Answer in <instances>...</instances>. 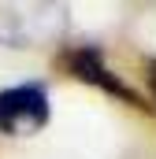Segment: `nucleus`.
<instances>
[{
	"instance_id": "1",
	"label": "nucleus",
	"mask_w": 156,
	"mask_h": 159,
	"mask_svg": "<svg viewBox=\"0 0 156 159\" xmlns=\"http://www.w3.org/2000/svg\"><path fill=\"white\" fill-rule=\"evenodd\" d=\"M60 67H63L71 78L85 81V85H93V89H100V93L115 96V100H123L126 107L149 111L145 96H141L130 81L123 78V74H115V70L104 63V56H100V48H97V44H67V48L60 52Z\"/></svg>"
},
{
	"instance_id": "2",
	"label": "nucleus",
	"mask_w": 156,
	"mask_h": 159,
	"mask_svg": "<svg viewBox=\"0 0 156 159\" xmlns=\"http://www.w3.org/2000/svg\"><path fill=\"white\" fill-rule=\"evenodd\" d=\"M48 119H52V111H48V89L41 81L0 89V133L4 137L37 133V129L48 126Z\"/></svg>"
},
{
	"instance_id": "3",
	"label": "nucleus",
	"mask_w": 156,
	"mask_h": 159,
	"mask_svg": "<svg viewBox=\"0 0 156 159\" xmlns=\"http://www.w3.org/2000/svg\"><path fill=\"white\" fill-rule=\"evenodd\" d=\"M145 74H149V85H153V100H156V59L145 63Z\"/></svg>"
}]
</instances>
